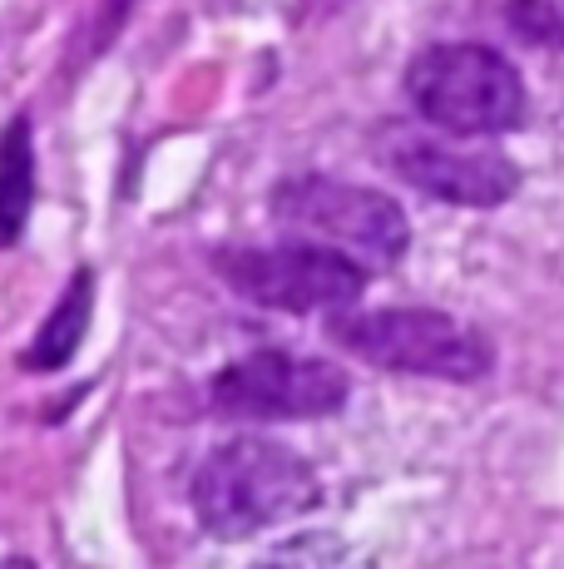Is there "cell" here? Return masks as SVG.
Listing matches in <instances>:
<instances>
[{"label":"cell","instance_id":"6da1fadb","mask_svg":"<svg viewBox=\"0 0 564 569\" xmlns=\"http://www.w3.org/2000/svg\"><path fill=\"white\" fill-rule=\"evenodd\" d=\"M322 500L318 470L268 436H233L203 456L193 476V516L213 540H248L308 516Z\"/></svg>","mask_w":564,"mask_h":569},{"label":"cell","instance_id":"7a4b0ae2","mask_svg":"<svg viewBox=\"0 0 564 569\" xmlns=\"http://www.w3.org/2000/svg\"><path fill=\"white\" fill-rule=\"evenodd\" d=\"M406 100L455 139H491L525 124V80L491 46H431L406 64Z\"/></svg>","mask_w":564,"mask_h":569},{"label":"cell","instance_id":"3957f363","mask_svg":"<svg viewBox=\"0 0 564 569\" xmlns=\"http://www.w3.org/2000/svg\"><path fill=\"white\" fill-rule=\"evenodd\" d=\"M328 337L342 352H352L356 362L406 371V377L475 381L491 371V342L441 308H376V312L342 308L328 322Z\"/></svg>","mask_w":564,"mask_h":569},{"label":"cell","instance_id":"277c9868","mask_svg":"<svg viewBox=\"0 0 564 569\" xmlns=\"http://www.w3.org/2000/svg\"><path fill=\"white\" fill-rule=\"evenodd\" d=\"M273 223L288 228L292 238L338 248L356 258L362 268H392L411 243V223L396 199L362 183H342L328 173H302V179H282L273 189Z\"/></svg>","mask_w":564,"mask_h":569},{"label":"cell","instance_id":"5b68a950","mask_svg":"<svg viewBox=\"0 0 564 569\" xmlns=\"http://www.w3.org/2000/svg\"><path fill=\"white\" fill-rule=\"evenodd\" d=\"M213 268L233 292L273 312H342L366 292L372 268L338 248L282 238L268 248H223L213 253Z\"/></svg>","mask_w":564,"mask_h":569},{"label":"cell","instance_id":"8992f818","mask_svg":"<svg viewBox=\"0 0 564 569\" xmlns=\"http://www.w3.org/2000/svg\"><path fill=\"white\" fill-rule=\"evenodd\" d=\"M352 381L338 362L322 357H292L282 347L243 357L209 381V401L233 421H318L346 407Z\"/></svg>","mask_w":564,"mask_h":569},{"label":"cell","instance_id":"52a82bcc","mask_svg":"<svg viewBox=\"0 0 564 569\" xmlns=\"http://www.w3.org/2000/svg\"><path fill=\"white\" fill-rule=\"evenodd\" d=\"M392 169L411 189L461 208H495L520 189V169L505 154H495V149H461V144H446V139H396Z\"/></svg>","mask_w":564,"mask_h":569},{"label":"cell","instance_id":"ba28073f","mask_svg":"<svg viewBox=\"0 0 564 569\" xmlns=\"http://www.w3.org/2000/svg\"><path fill=\"white\" fill-rule=\"evenodd\" d=\"M36 208V129L16 114L0 129V248L20 243Z\"/></svg>","mask_w":564,"mask_h":569},{"label":"cell","instance_id":"9c48e42d","mask_svg":"<svg viewBox=\"0 0 564 569\" xmlns=\"http://www.w3.org/2000/svg\"><path fill=\"white\" fill-rule=\"evenodd\" d=\"M90 312H94V272L80 268L70 278V288L60 292L56 312H50L46 327L36 332V342L26 347L20 367H26V371H60L74 352H80L84 332H90Z\"/></svg>","mask_w":564,"mask_h":569},{"label":"cell","instance_id":"30bf717a","mask_svg":"<svg viewBox=\"0 0 564 569\" xmlns=\"http://www.w3.org/2000/svg\"><path fill=\"white\" fill-rule=\"evenodd\" d=\"M253 569H376L362 545H352L338 530H302L263 555Z\"/></svg>","mask_w":564,"mask_h":569}]
</instances>
